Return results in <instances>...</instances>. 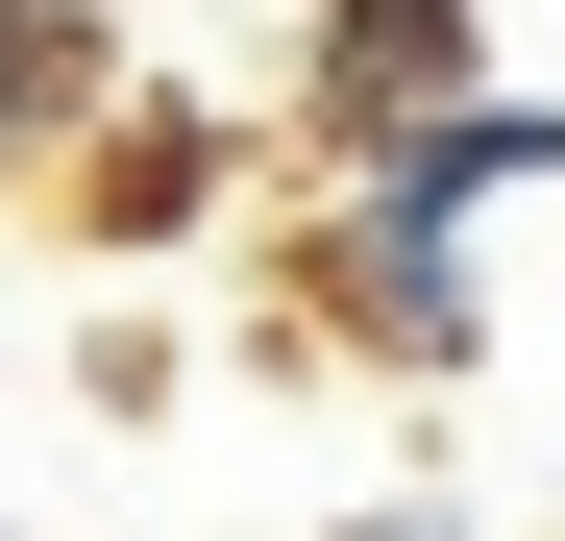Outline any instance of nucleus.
<instances>
[{
	"instance_id": "obj_1",
	"label": "nucleus",
	"mask_w": 565,
	"mask_h": 541,
	"mask_svg": "<svg viewBox=\"0 0 565 541\" xmlns=\"http://www.w3.org/2000/svg\"><path fill=\"white\" fill-rule=\"evenodd\" d=\"M296 296L369 344V370H467V344H492L467 246H443V222H394V198H320V270H296Z\"/></svg>"
},
{
	"instance_id": "obj_2",
	"label": "nucleus",
	"mask_w": 565,
	"mask_h": 541,
	"mask_svg": "<svg viewBox=\"0 0 565 541\" xmlns=\"http://www.w3.org/2000/svg\"><path fill=\"white\" fill-rule=\"evenodd\" d=\"M320 124L344 148H394V124H443V99H492V25H467V0H320Z\"/></svg>"
},
{
	"instance_id": "obj_3",
	"label": "nucleus",
	"mask_w": 565,
	"mask_h": 541,
	"mask_svg": "<svg viewBox=\"0 0 565 541\" xmlns=\"http://www.w3.org/2000/svg\"><path fill=\"white\" fill-rule=\"evenodd\" d=\"M541 172H565V99H443V124L369 148L344 198H394V222H443V246H467V198H541Z\"/></svg>"
},
{
	"instance_id": "obj_4",
	"label": "nucleus",
	"mask_w": 565,
	"mask_h": 541,
	"mask_svg": "<svg viewBox=\"0 0 565 541\" xmlns=\"http://www.w3.org/2000/svg\"><path fill=\"white\" fill-rule=\"evenodd\" d=\"M74 99H99V25H25V0H0V172H25Z\"/></svg>"
},
{
	"instance_id": "obj_5",
	"label": "nucleus",
	"mask_w": 565,
	"mask_h": 541,
	"mask_svg": "<svg viewBox=\"0 0 565 541\" xmlns=\"http://www.w3.org/2000/svg\"><path fill=\"white\" fill-rule=\"evenodd\" d=\"M25 25H99V0H25Z\"/></svg>"
},
{
	"instance_id": "obj_6",
	"label": "nucleus",
	"mask_w": 565,
	"mask_h": 541,
	"mask_svg": "<svg viewBox=\"0 0 565 541\" xmlns=\"http://www.w3.org/2000/svg\"><path fill=\"white\" fill-rule=\"evenodd\" d=\"M0 541H25V517H0Z\"/></svg>"
}]
</instances>
